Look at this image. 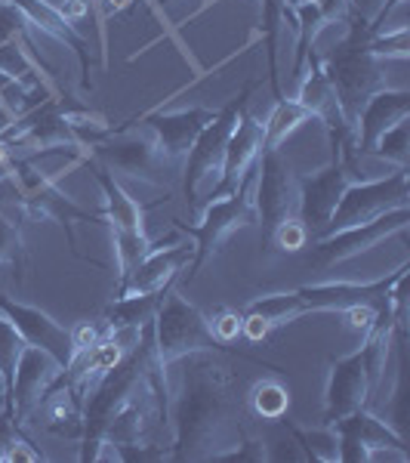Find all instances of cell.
<instances>
[{"label":"cell","mask_w":410,"mask_h":463,"mask_svg":"<svg viewBox=\"0 0 410 463\" xmlns=\"http://www.w3.org/2000/svg\"><path fill=\"white\" fill-rule=\"evenodd\" d=\"M179 362V390L170 399V458L219 460L247 436V402L238 390V377L216 353H191Z\"/></svg>","instance_id":"6da1fadb"},{"label":"cell","mask_w":410,"mask_h":463,"mask_svg":"<svg viewBox=\"0 0 410 463\" xmlns=\"http://www.w3.org/2000/svg\"><path fill=\"white\" fill-rule=\"evenodd\" d=\"M398 334L395 321L379 318L368 334H364V346L355 349L352 355L331 362V377H327V392H324V423L333 427L346 414H352L358 408H370L374 392L383 383L386 364H389V353Z\"/></svg>","instance_id":"7a4b0ae2"},{"label":"cell","mask_w":410,"mask_h":463,"mask_svg":"<svg viewBox=\"0 0 410 463\" xmlns=\"http://www.w3.org/2000/svg\"><path fill=\"white\" fill-rule=\"evenodd\" d=\"M324 74L331 78L333 90H337L340 109L352 130H358V118L368 99L379 90H386V62L377 59L368 50V25L355 22L346 41L333 47V53L321 59Z\"/></svg>","instance_id":"3957f363"},{"label":"cell","mask_w":410,"mask_h":463,"mask_svg":"<svg viewBox=\"0 0 410 463\" xmlns=\"http://www.w3.org/2000/svg\"><path fill=\"white\" fill-rule=\"evenodd\" d=\"M253 222H259L256 213V167L250 170V176L238 185V192L222 198H210V204L200 213V222L191 229H185L195 238V257L185 266V281H195L198 272L210 260L226 248V241L241 229H250Z\"/></svg>","instance_id":"277c9868"},{"label":"cell","mask_w":410,"mask_h":463,"mask_svg":"<svg viewBox=\"0 0 410 463\" xmlns=\"http://www.w3.org/2000/svg\"><path fill=\"white\" fill-rule=\"evenodd\" d=\"M89 155L106 170H115L111 176H126L143 185H158L163 192L170 189V174L176 170V164L163 155L161 143L145 124L111 130L99 146L89 148Z\"/></svg>","instance_id":"5b68a950"},{"label":"cell","mask_w":410,"mask_h":463,"mask_svg":"<svg viewBox=\"0 0 410 463\" xmlns=\"http://www.w3.org/2000/svg\"><path fill=\"white\" fill-rule=\"evenodd\" d=\"M154 349L163 364H176L191 353H235V346L216 340L207 318L191 303H185L176 290H163V300L152 318Z\"/></svg>","instance_id":"8992f818"},{"label":"cell","mask_w":410,"mask_h":463,"mask_svg":"<svg viewBox=\"0 0 410 463\" xmlns=\"http://www.w3.org/2000/svg\"><path fill=\"white\" fill-rule=\"evenodd\" d=\"M250 93H253V84L244 87V93L228 102L219 115H213V121L198 133L191 152L185 155V161H182L185 164V183L182 185H185V198H189V204H198V198L204 195V192H210L213 195V189L219 185L222 167H226L228 137H232L238 118H241V111H244V99H247Z\"/></svg>","instance_id":"52a82bcc"},{"label":"cell","mask_w":410,"mask_h":463,"mask_svg":"<svg viewBox=\"0 0 410 463\" xmlns=\"http://www.w3.org/2000/svg\"><path fill=\"white\" fill-rule=\"evenodd\" d=\"M410 201V189H407V167H398L386 176L377 179H361V183H352L346 192H342L337 211L327 220V226L321 229L318 238L337 235V232L364 226V222H374L383 213L401 211Z\"/></svg>","instance_id":"ba28073f"},{"label":"cell","mask_w":410,"mask_h":463,"mask_svg":"<svg viewBox=\"0 0 410 463\" xmlns=\"http://www.w3.org/2000/svg\"><path fill=\"white\" fill-rule=\"evenodd\" d=\"M256 213L266 241L281 222L300 216V174L281 148H266L256 164Z\"/></svg>","instance_id":"9c48e42d"},{"label":"cell","mask_w":410,"mask_h":463,"mask_svg":"<svg viewBox=\"0 0 410 463\" xmlns=\"http://www.w3.org/2000/svg\"><path fill=\"white\" fill-rule=\"evenodd\" d=\"M13 176L22 185V198H25L28 220H53L65 229V238L74 248V222H106L102 213H89L84 207H78L56 185V179L43 176L41 170H34L25 158H13Z\"/></svg>","instance_id":"30bf717a"},{"label":"cell","mask_w":410,"mask_h":463,"mask_svg":"<svg viewBox=\"0 0 410 463\" xmlns=\"http://www.w3.org/2000/svg\"><path fill=\"white\" fill-rule=\"evenodd\" d=\"M340 436V460L370 463V460H407L405 436H398L389 423L370 414V408H358L333 423Z\"/></svg>","instance_id":"8fae6325"},{"label":"cell","mask_w":410,"mask_h":463,"mask_svg":"<svg viewBox=\"0 0 410 463\" xmlns=\"http://www.w3.org/2000/svg\"><path fill=\"white\" fill-rule=\"evenodd\" d=\"M407 222H410V211L401 207V211L383 213L379 220L364 222V226L337 232V235H327V238H315V244H312V263L318 269H331L337 263H346V260L358 257V253L377 248V244L386 241V238H392V235L405 238Z\"/></svg>","instance_id":"7c38bea8"},{"label":"cell","mask_w":410,"mask_h":463,"mask_svg":"<svg viewBox=\"0 0 410 463\" xmlns=\"http://www.w3.org/2000/svg\"><path fill=\"white\" fill-rule=\"evenodd\" d=\"M176 238V235H173ZM173 238L167 241H158L152 250L145 253L143 260L136 263L130 275L117 285L115 297H145V294H161L176 281L179 272H185V266L191 263L195 257V244H170Z\"/></svg>","instance_id":"4fadbf2b"},{"label":"cell","mask_w":410,"mask_h":463,"mask_svg":"<svg viewBox=\"0 0 410 463\" xmlns=\"http://www.w3.org/2000/svg\"><path fill=\"white\" fill-rule=\"evenodd\" d=\"M59 374H62V364L50 353H43L37 346L22 349L16 380H13V390L6 395V405L13 408V417H16L19 427H25L32 420L34 411L41 408V402L47 399V392L53 390Z\"/></svg>","instance_id":"5bb4252c"},{"label":"cell","mask_w":410,"mask_h":463,"mask_svg":"<svg viewBox=\"0 0 410 463\" xmlns=\"http://www.w3.org/2000/svg\"><path fill=\"white\" fill-rule=\"evenodd\" d=\"M0 312L6 316L13 327L25 337L28 346H37L43 353H50L62 368H69V362L74 358V343L71 331L62 327L59 321H53L47 312L34 309V306H22L16 300H10L6 294H0Z\"/></svg>","instance_id":"9a60e30c"},{"label":"cell","mask_w":410,"mask_h":463,"mask_svg":"<svg viewBox=\"0 0 410 463\" xmlns=\"http://www.w3.org/2000/svg\"><path fill=\"white\" fill-rule=\"evenodd\" d=\"M263 152H266V124L256 121V118L247 115V111H241L232 137H228L226 167H222V179L213 189V195L222 198V195H232V192H238V185L250 176V170L259 164Z\"/></svg>","instance_id":"2e32d148"},{"label":"cell","mask_w":410,"mask_h":463,"mask_svg":"<svg viewBox=\"0 0 410 463\" xmlns=\"http://www.w3.org/2000/svg\"><path fill=\"white\" fill-rule=\"evenodd\" d=\"M213 115L216 111H207V109L167 111V115L158 111V115H148L143 124L154 133V139L161 143L163 155L179 167V164L185 161V155L191 152V146H195L198 133L213 121Z\"/></svg>","instance_id":"e0dca14e"},{"label":"cell","mask_w":410,"mask_h":463,"mask_svg":"<svg viewBox=\"0 0 410 463\" xmlns=\"http://www.w3.org/2000/svg\"><path fill=\"white\" fill-rule=\"evenodd\" d=\"M305 62H309V71L300 74V93H296V102L309 111L312 121L324 124L327 130H342V133H355L352 127H349L346 115H342L340 109V99H337V90H333L331 78L324 74V65L321 59L315 53L305 56Z\"/></svg>","instance_id":"ac0fdd59"},{"label":"cell","mask_w":410,"mask_h":463,"mask_svg":"<svg viewBox=\"0 0 410 463\" xmlns=\"http://www.w3.org/2000/svg\"><path fill=\"white\" fill-rule=\"evenodd\" d=\"M410 115V93L407 90H379L368 99V106L361 109V118H358V152L370 155L377 146V139L383 133H389L392 127H398L401 121H407Z\"/></svg>","instance_id":"d6986e66"},{"label":"cell","mask_w":410,"mask_h":463,"mask_svg":"<svg viewBox=\"0 0 410 463\" xmlns=\"http://www.w3.org/2000/svg\"><path fill=\"white\" fill-rule=\"evenodd\" d=\"M34 414H43V427L56 436L80 439V432H84V402L65 383H53V390L47 392V399L41 402Z\"/></svg>","instance_id":"ffe728a7"},{"label":"cell","mask_w":410,"mask_h":463,"mask_svg":"<svg viewBox=\"0 0 410 463\" xmlns=\"http://www.w3.org/2000/svg\"><path fill=\"white\" fill-rule=\"evenodd\" d=\"M10 4L19 6V10L34 22L41 34L53 37L56 43H65V47L78 50L80 65H84V71H87V53H84L87 41L78 34V28H74L71 22H65L62 16H59V10H56L53 4H50V0H10Z\"/></svg>","instance_id":"44dd1931"},{"label":"cell","mask_w":410,"mask_h":463,"mask_svg":"<svg viewBox=\"0 0 410 463\" xmlns=\"http://www.w3.org/2000/svg\"><path fill=\"white\" fill-rule=\"evenodd\" d=\"M96 179H99L102 192H106V220L111 229H145V216L143 207L136 204L130 195L124 192V185L111 176V170L106 167H96Z\"/></svg>","instance_id":"7402d4cb"},{"label":"cell","mask_w":410,"mask_h":463,"mask_svg":"<svg viewBox=\"0 0 410 463\" xmlns=\"http://www.w3.org/2000/svg\"><path fill=\"white\" fill-rule=\"evenodd\" d=\"M161 300H163V290L161 294H145V297H115V303L102 312L106 334L115 331V327H143L145 321L154 318Z\"/></svg>","instance_id":"603a6c76"},{"label":"cell","mask_w":410,"mask_h":463,"mask_svg":"<svg viewBox=\"0 0 410 463\" xmlns=\"http://www.w3.org/2000/svg\"><path fill=\"white\" fill-rule=\"evenodd\" d=\"M305 121H312V115L305 111L296 99H284L281 96L278 102H275L272 115L266 118V148H281L287 143V137L294 130H300Z\"/></svg>","instance_id":"cb8c5ba5"},{"label":"cell","mask_w":410,"mask_h":463,"mask_svg":"<svg viewBox=\"0 0 410 463\" xmlns=\"http://www.w3.org/2000/svg\"><path fill=\"white\" fill-rule=\"evenodd\" d=\"M22 47H25V43L4 41V37H0V74L16 80V84H22L25 90H47L37 65L28 59V53Z\"/></svg>","instance_id":"d4e9b609"},{"label":"cell","mask_w":410,"mask_h":463,"mask_svg":"<svg viewBox=\"0 0 410 463\" xmlns=\"http://www.w3.org/2000/svg\"><path fill=\"white\" fill-rule=\"evenodd\" d=\"M247 312L253 316H263L268 321V327H284L290 321L303 318V303L300 297H296V290H290V294H268V297H259V300H253L247 306Z\"/></svg>","instance_id":"484cf974"},{"label":"cell","mask_w":410,"mask_h":463,"mask_svg":"<svg viewBox=\"0 0 410 463\" xmlns=\"http://www.w3.org/2000/svg\"><path fill=\"white\" fill-rule=\"evenodd\" d=\"M247 405L253 408V414L263 417V420H281L290 408V392L278 380H259V383H253Z\"/></svg>","instance_id":"4316f807"},{"label":"cell","mask_w":410,"mask_h":463,"mask_svg":"<svg viewBox=\"0 0 410 463\" xmlns=\"http://www.w3.org/2000/svg\"><path fill=\"white\" fill-rule=\"evenodd\" d=\"M287 423V420H284ZM290 436L300 442V448L305 451L309 460H321V463H337L340 460V436L333 427H324V430H296L290 427Z\"/></svg>","instance_id":"83f0119b"},{"label":"cell","mask_w":410,"mask_h":463,"mask_svg":"<svg viewBox=\"0 0 410 463\" xmlns=\"http://www.w3.org/2000/svg\"><path fill=\"white\" fill-rule=\"evenodd\" d=\"M28 343L25 337L16 331V327L6 321V316L0 312V380H4V395H10L13 380H16V364L22 358V349Z\"/></svg>","instance_id":"f1b7e54d"},{"label":"cell","mask_w":410,"mask_h":463,"mask_svg":"<svg viewBox=\"0 0 410 463\" xmlns=\"http://www.w3.org/2000/svg\"><path fill=\"white\" fill-rule=\"evenodd\" d=\"M111 235H115V250H117V266H121V281L126 275L136 269L139 260L145 257L148 250L154 248V241L143 232L136 229H111Z\"/></svg>","instance_id":"f546056e"},{"label":"cell","mask_w":410,"mask_h":463,"mask_svg":"<svg viewBox=\"0 0 410 463\" xmlns=\"http://www.w3.org/2000/svg\"><path fill=\"white\" fill-rule=\"evenodd\" d=\"M410 137H407V121H401L398 127H392L389 133H383V137L377 139L374 146V158L392 164V167H407L410 164Z\"/></svg>","instance_id":"4dcf8cb0"},{"label":"cell","mask_w":410,"mask_h":463,"mask_svg":"<svg viewBox=\"0 0 410 463\" xmlns=\"http://www.w3.org/2000/svg\"><path fill=\"white\" fill-rule=\"evenodd\" d=\"M25 257V241H22V222L0 213V266H19Z\"/></svg>","instance_id":"1f68e13d"},{"label":"cell","mask_w":410,"mask_h":463,"mask_svg":"<svg viewBox=\"0 0 410 463\" xmlns=\"http://www.w3.org/2000/svg\"><path fill=\"white\" fill-rule=\"evenodd\" d=\"M268 244H275V248L284 253H300L305 244H309V229H305V222L300 216H294V220L281 222V226L268 235Z\"/></svg>","instance_id":"d6a6232c"},{"label":"cell","mask_w":410,"mask_h":463,"mask_svg":"<svg viewBox=\"0 0 410 463\" xmlns=\"http://www.w3.org/2000/svg\"><path fill=\"white\" fill-rule=\"evenodd\" d=\"M368 50L377 59L389 62V59H407V32H392V34H379V37H368Z\"/></svg>","instance_id":"836d02e7"},{"label":"cell","mask_w":410,"mask_h":463,"mask_svg":"<svg viewBox=\"0 0 410 463\" xmlns=\"http://www.w3.org/2000/svg\"><path fill=\"white\" fill-rule=\"evenodd\" d=\"M207 325H210V331H213L216 340L232 343V340H238V334H241L244 316H238L235 309H216L213 318H207Z\"/></svg>","instance_id":"e575fe53"},{"label":"cell","mask_w":410,"mask_h":463,"mask_svg":"<svg viewBox=\"0 0 410 463\" xmlns=\"http://www.w3.org/2000/svg\"><path fill=\"white\" fill-rule=\"evenodd\" d=\"M22 432H19L16 417H13V408L4 405V411H0V460H6V454H10V448Z\"/></svg>","instance_id":"d590c367"},{"label":"cell","mask_w":410,"mask_h":463,"mask_svg":"<svg viewBox=\"0 0 410 463\" xmlns=\"http://www.w3.org/2000/svg\"><path fill=\"white\" fill-rule=\"evenodd\" d=\"M102 337H106V325H93V321H80V325L71 331L74 353H80V349L96 346V343H99Z\"/></svg>","instance_id":"8d00e7d4"},{"label":"cell","mask_w":410,"mask_h":463,"mask_svg":"<svg viewBox=\"0 0 410 463\" xmlns=\"http://www.w3.org/2000/svg\"><path fill=\"white\" fill-rule=\"evenodd\" d=\"M241 334L253 343L266 340L268 334H272V327H268V321L263 316H253V312H244V325H241Z\"/></svg>","instance_id":"74e56055"},{"label":"cell","mask_w":410,"mask_h":463,"mask_svg":"<svg viewBox=\"0 0 410 463\" xmlns=\"http://www.w3.org/2000/svg\"><path fill=\"white\" fill-rule=\"evenodd\" d=\"M56 10L65 22H71V25L78 28V22L89 16V0H62Z\"/></svg>","instance_id":"f35d334b"},{"label":"cell","mask_w":410,"mask_h":463,"mask_svg":"<svg viewBox=\"0 0 410 463\" xmlns=\"http://www.w3.org/2000/svg\"><path fill=\"white\" fill-rule=\"evenodd\" d=\"M6 460H13V463H32V460H43V454L37 451V448H32V442H28L25 436H19L16 442H13L10 454H6Z\"/></svg>","instance_id":"ab89813d"},{"label":"cell","mask_w":410,"mask_h":463,"mask_svg":"<svg viewBox=\"0 0 410 463\" xmlns=\"http://www.w3.org/2000/svg\"><path fill=\"white\" fill-rule=\"evenodd\" d=\"M386 0H349V6L355 10V19L364 22V25H370V22L377 19V13L383 10Z\"/></svg>","instance_id":"60d3db41"},{"label":"cell","mask_w":410,"mask_h":463,"mask_svg":"<svg viewBox=\"0 0 410 463\" xmlns=\"http://www.w3.org/2000/svg\"><path fill=\"white\" fill-rule=\"evenodd\" d=\"M266 458H268V460H309V458H305V451L300 448V442H296V439H284L278 451L266 454Z\"/></svg>","instance_id":"b9f144b4"},{"label":"cell","mask_w":410,"mask_h":463,"mask_svg":"<svg viewBox=\"0 0 410 463\" xmlns=\"http://www.w3.org/2000/svg\"><path fill=\"white\" fill-rule=\"evenodd\" d=\"M133 0H99V6H102V16H117V13H124L126 6H130Z\"/></svg>","instance_id":"7bdbcfd3"},{"label":"cell","mask_w":410,"mask_h":463,"mask_svg":"<svg viewBox=\"0 0 410 463\" xmlns=\"http://www.w3.org/2000/svg\"><path fill=\"white\" fill-rule=\"evenodd\" d=\"M16 111H13V109H6V106H0V137H4V133L6 130H10V127L13 124H16Z\"/></svg>","instance_id":"ee69618b"},{"label":"cell","mask_w":410,"mask_h":463,"mask_svg":"<svg viewBox=\"0 0 410 463\" xmlns=\"http://www.w3.org/2000/svg\"><path fill=\"white\" fill-rule=\"evenodd\" d=\"M13 174V155H0V179Z\"/></svg>","instance_id":"f6af8a7d"},{"label":"cell","mask_w":410,"mask_h":463,"mask_svg":"<svg viewBox=\"0 0 410 463\" xmlns=\"http://www.w3.org/2000/svg\"><path fill=\"white\" fill-rule=\"evenodd\" d=\"M4 405H6V395H4V390H0V411H4Z\"/></svg>","instance_id":"bcb514c9"},{"label":"cell","mask_w":410,"mask_h":463,"mask_svg":"<svg viewBox=\"0 0 410 463\" xmlns=\"http://www.w3.org/2000/svg\"><path fill=\"white\" fill-rule=\"evenodd\" d=\"M0 390H4V380H0Z\"/></svg>","instance_id":"7dc6e473"},{"label":"cell","mask_w":410,"mask_h":463,"mask_svg":"<svg viewBox=\"0 0 410 463\" xmlns=\"http://www.w3.org/2000/svg\"><path fill=\"white\" fill-rule=\"evenodd\" d=\"M161 4H170V0H161Z\"/></svg>","instance_id":"c3c4849f"}]
</instances>
